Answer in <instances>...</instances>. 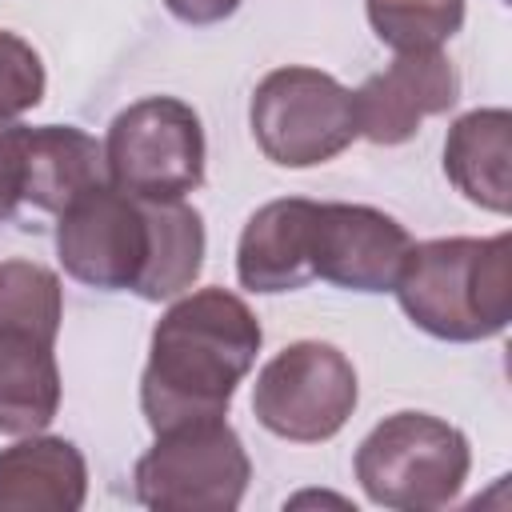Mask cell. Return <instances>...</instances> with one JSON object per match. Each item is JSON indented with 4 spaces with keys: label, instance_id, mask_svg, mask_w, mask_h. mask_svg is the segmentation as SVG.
Wrapping results in <instances>:
<instances>
[{
    "label": "cell",
    "instance_id": "cell-1",
    "mask_svg": "<svg viewBox=\"0 0 512 512\" xmlns=\"http://www.w3.org/2000/svg\"><path fill=\"white\" fill-rule=\"evenodd\" d=\"M264 328L228 288L176 296L156 320L140 376V412L152 432L228 416V404L256 364Z\"/></svg>",
    "mask_w": 512,
    "mask_h": 512
},
{
    "label": "cell",
    "instance_id": "cell-2",
    "mask_svg": "<svg viewBox=\"0 0 512 512\" xmlns=\"http://www.w3.org/2000/svg\"><path fill=\"white\" fill-rule=\"evenodd\" d=\"M392 292L404 316L436 340H492L512 320V236L412 244Z\"/></svg>",
    "mask_w": 512,
    "mask_h": 512
},
{
    "label": "cell",
    "instance_id": "cell-3",
    "mask_svg": "<svg viewBox=\"0 0 512 512\" xmlns=\"http://www.w3.org/2000/svg\"><path fill=\"white\" fill-rule=\"evenodd\" d=\"M364 496L396 512H432L460 496L472 448L468 436L432 412H392L356 448Z\"/></svg>",
    "mask_w": 512,
    "mask_h": 512
},
{
    "label": "cell",
    "instance_id": "cell-4",
    "mask_svg": "<svg viewBox=\"0 0 512 512\" xmlns=\"http://www.w3.org/2000/svg\"><path fill=\"white\" fill-rule=\"evenodd\" d=\"M132 480L136 500L156 512H232L248 492L252 460L236 428L208 416L156 432Z\"/></svg>",
    "mask_w": 512,
    "mask_h": 512
},
{
    "label": "cell",
    "instance_id": "cell-5",
    "mask_svg": "<svg viewBox=\"0 0 512 512\" xmlns=\"http://www.w3.org/2000/svg\"><path fill=\"white\" fill-rule=\"evenodd\" d=\"M248 124L256 148L280 168L328 164L360 136L352 88L308 64L272 68L252 92Z\"/></svg>",
    "mask_w": 512,
    "mask_h": 512
},
{
    "label": "cell",
    "instance_id": "cell-6",
    "mask_svg": "<svg viewBox=\"0 0 512 512\" xmlns=\"http://www.w3.org/2000/svg\"><path fill=\"white\" fill-rule=\"evenodd\" d=\"M108 184L136 200H184L204 184V124L176 96L128 104L104 136Z\"/></svg>",
    "mask_w": 512,
    "mask_h": 512
},
{
    "label": "cell",
    "instance_id": "cell-7",
    "mask_svg": "<svg viewBox=\"0 0 512 512\" xmlns=\"http://www.w3.org/2000/svg\"><path fill=\"white\" fill-rule=\"evenodd\" d=\"M360 384L352 360L324 340L280 348L252 384V416L280 440L324 444L356 412Z\"/></svg>",
    "mask_w": 512,
    "mask_h": 512
},
{
    "label": "cell",
    "instance_id": "cell-8",
    "mask_svg": "<svg viewBox=\"0 0 512 512\" xmlns=\"http://www.w3.org/2000/svg\"><path fill=\"white\" fill-rule=\"evenodd\" d=\"M56 256L76 284L132 292L148 260V204L108 180L92 184L60 212Z\"/></svg>",
    "mask_w": 512,
    "mask_h": 512
},
{
    "label": "cell",
    "instance_id": "cell-9",
    "mask_svg": "<svg viewBox=\"0 0 512 512\" xmlns=\"http://www.w3.org/2000/svg\"><path fill=\"white\" fill-rule=\"evenodd\" d=\"M408 248V228L372 204H316L312 280L348 292H392Z\"/></svg>",
    "mask_w": 512,
    "mask_h": 512
},
{
    "label": "cell",
    "instance_id": "cell-10",
    "mask_svg": "<svg viewBox=\"0 0 512 512\" xmlns=\"http://www.w3.org/2000/svg\"><path fill=\"white\" fill-rule=\"evenodd\" d=\"M356 128L372 144H404L420 132L428 116L448 112L460 100V76L452 60L432 52H396V60L368 76L356 92Z\"/></svg>",
    "mask_w": 512,
    "mask_h": 512
},
{
    "label": "cell",
    "instance_id": "cell-11",
    "mask_svg": "<svg viewBox=\"0 0 512 512\" xmlns=\"http://www.w3.org/2000/svg\"><path fill=\"white\" fill-rule=\"evenodd\" d=\"M316 200L284 196L256 208L236 244V276L248 292H296L312 280Z\"/></svg>",
    "mask_w": 512,
    "mask_h": 512
},
{
    "label": "cell",
    "instance_id": "cell-12",
    "mask_svg": "<svg viewBox=\"0 0 512 512\" xmlns=\"http://www.w3.org/2000/svg\"><path fill=\"white\" fill-rule=\"evenodd\" d=\"M88 496V464L64 436H24L0 448V512H76Z\"/></svg>",
    "mask_w": 512,
    "mask_h": 512
},
{
    "label": "cell",
    "instance_id": "cell-13",
    "mask_svg": "<svg viewBox=\"0 0 512 512\" xmlns=\"http://www.w3.org/2000/svg\"><path fill=\"white\" fill-rule=\"evenodd\" d=\"M56 336L32 324H0V432H44L60 412Z\"/></svg>",
    "mask_w": 512,
    "mask_h": 512
},
{
    "label": "cell",
    "instance_id": "cell-14",
    "mask_svg": "<svg viewBox=\"0 0 512 512\" xmlns=\"http://www.w3.org/2000/svg\"><path fill=\"white\" fill-rule=\"evenodd\" d=\"M508 156H512V112L508 108H472L464 112L444 140V176L456 192L484 212L508 216L512 184H508Z\"/></svg>",
    "mask_w": 512,
    "mask_h": 512
},
{
    "label": "cell",
    "instance_id": "cell-15",
    "mask_svg": "<svg viewBox=\"0 0 512 512\" xmlns=\"http://www.w3.org/2000/svg\"><path fill=\"white\" fill-rule=\"evenodd\" d=\"M104 144L72 124H28L24 140V204L40 212H64L80 192L104 184Z\"/></svg>",
    "mask_w": 512,
    "mask_h": 512
},
{
    "label": "cell",
    "instance_id": "cell-16",
    "mask_svg": "<svg viewBox=\"0 0 512 512\" xmlns=\"http://www.w3.org/2000/svg\"><path fill=\"white\" fill-rule=\"evenodd\" d=\"M148 204V260L136 280L140 300L184 296L204 268V216L188 200H144Z\"/></svg>",
    "mask_w": 512,
    "mask_h": 512
},
{
    "label": "cell",
    "instance_id": "cell-17",
    "mask_svg": "<svg viewBox=\"0 0 512 512\" xmlns=\"http://www.w3.org/2000/svg\"><path fill=\"white\" fill-rule=\"evenodd\" d=\"M368 24L392 52L444 48L464 24V0H364Z\"/></svg>",
    "mask_w": 512,
    "mask_h": 512
},
{
    "label": "cell",
    "instance_id": "cell-18",
    "mask_svg": "<svg viewBox=\"0 0 512 512\" xmlns=\"http://www.w3.org/2000/svg\"><path fill=\"white\" fill-rule=\"evenodd\" d=\"M64 292L52 268L36 260H0V324H32L60 332Z\"/></svg>",
    "mask_w": 512,
    "mask_h": 512
},
{
    "label": "cell",
    "instance_id": "cell-19",
    "mask_svg": "<svg viewBox=\"0 0 512 512\" xmlns=\"http://www.w3.org/2000/svg\"><path fill=\"white\" fill-rule=\"evenodd\" d=\"M44 84L48 76L40 52L24 36L0 28V120L32 112L44 100Z\"/></svg>",
    "mask_w": 512,
    "mask_h": 512
},
{
    "label": "cell",
    "instance_id": "cell-20",
    "mask_svg": "<svg viewBox=\"0 0 512 512\" xmlns=\"http://www.w3.org/2000/svg\"><path fill=\"white\" fill-rule=\"evenodd\" d=\"M24 140L28 124L0 120V224L12 220L24 204Z\"/></svg>",
    "mask_w": 512,
    "mask_h": 512
},
{
    "label": "cell",
    "instance_id": "cell-21",
    "mask_svg": "<svg viewBox=\"0 0 512 512\" xmlns=\"http://www.w3.org/2000/svg\"><path fill=\"white\" fill-rule=\"evenodd\" d=\"M244 0H164V8L184 24H216L228 20Z\"/></svg>",
    "mask_w": 512,
    "mask_h": 512
}]
</instances>
